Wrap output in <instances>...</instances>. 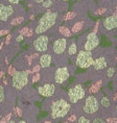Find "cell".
Returning a JSON list of instances; mask_svg holds the SVG:
<instances>
[{
  "label": "cell",
  "instance_id": "1",
  "mask_svg": "<svg viewBox=\"0 0 117 123\" xmlns=\"http://www.w3.org/2000/svg\"><path fill=\"white\" fill-rule=\"evenodd\" d=\"M71 109V104L68 101H66L65 99L61 98V99L55 100L51 105V112L50 116L52 119H58V118H63L68 115V113L70 112Z\"/></svg>",
  "mask_w": 117,
  "mask_h": 123
},
{
  "label": "cell",
  "instance_id": "2",
  "mask_svg": "<svg viewBox=\"0 0 117 123\" xmlns=\"http://www.w3.org/2000/svg\"><path fill=\"white\" fill-rule=\"evenodd\" d=\"M57 18H58V14L55 13V12L47 11L42 16L41 19H40L38 26L36 27L35 32L37 35H40V33L47 31L49 28H51V27L54 25L55 21H57Z\"/></svg>",
  "mask_w": 117,
  "mask_h": 123
},
{
  "label": "cell",
  "instance_id": "3",
  "mask_svg": "<svg viewBox=\"0 0 117 123\" xmlns=\"http://www.w3.org/2000/svg\"><path fill=\"white\" fill-rule=\"evenodd\" d=\"M28 74L29 71L23 70V71H17L12 77V86L17 91H20L27 86L28 84Z\"/></svg>",
  "mask_w": 117,
  "mask_h": 123
},
{
  "label": "cell",
  "instance_id": "4",
  "mask_svg": "<svg viewBox=\"0 0 117 123\" xmlns=\"http://www.w3.org/2000/svg\"><path fill=\"white\" fill-rule=\"evenodd\" d=\"M98 109H99V102L96 99V97L93 95H90L85 99L84 103L82 106V111L85 115L87 116H93L97 113Z\"/></svg>",
  "mask_w": 117,
  "mask_h": 123
},
{
  "label": "cell",
  "instance_id": "5",
  "mask_svg": "<svg viewBox=\"0 0 117 123\" xmlns=\"http://www.w3.org/2000/svg\"><path fill=\"white\" fill-rule=\"evenodd\" d=\"M94 58L92 55L91 51L82 50L78 52V56H76V65L82 69H87L89 67L93 66Z\"/></svg>",
  "mask_w": 117,
  "mask_h": 123
},
{
  "label": "cell",
  "instance_id": "6",
  "mask_svg": "<svg viewBox=\"0 0 117 123\" xmlns=\"http://www.w3.org/2000/svg\"><path fill=\"white\" fill-rule=\"evenodd\" d=\"M86 95V90L82 85H75L68 90V97L70 103H76L79 100L84 99Z\"/></svg>",
  "mask_w": 117,
  "mask_h": 123
},
{
  "label": "cell",
  "instance_id": "7",
  "mask_svg": "<svg viewBox=\"0 0 117 123\" xmlns=\"http://www.w3.org/2000/svg\"><path fill=\"white\" fill-rule=\"evenodd\" d=\"M98 45H99V39H98V37L96 36V33L93 31L88 33L87 40H86L85 45H84V50L92 51V50H94Z\"/></svg>",
  "mask_w": 117,
  "mask_h": 123
},
{
  "label": "cell",
  "instance_id": "8",
  "mask_svg": "<svg viewBox=\"0 0 117 123\" xmlns=\"http://www.w3.org/2000/svg\"><path fill=\"white\" fill-rule=\"evenodd\" d=\"M69 76L70 73L68 68L67 67H61V68H58L54 72V81L57 84H63L69 78Z\"/></svg>",
  "mask_w": 117,
  "mask_h": 123
},
{
  "label": "cell",
  "instance_id": "9",
  "mask_svg": "<svg viewBox=\"0 0 117 123\" xmlns=\"http://www.w3.org/2000/svg\"><path fill=\"white\" fill-rule=\"evenodd\" d=\"M48 37L47 36H39L35 41H33V48L39 52H44L47 50L48 46Z\"/></svg>",
  "mask_w": 117,
  "mask_h": 123
},
{
  "label": "cell",
  "instance_id": "10",
  "mask_svg": "<svg viewBox=\"0 0 117 123\" xmlns=\"http://www.w3.org/2000/svg\"><path fill=\"white\" fill-rule=\"evenodd\" d=\"M38 92L43 97H46V98L51 97V96H53V94L55 92V86L53 84H50V82L49 84H45L43 86H40L38 88Z\"/></svg>",
  "mask_w": 117,
  "mask_h": 123
},
{
  "label": "cell",
  "instance_id": "11",
  "mask_svg": "<svg viewBox=\"0 0 117 123\" xmlns=\"http://www.w3.org/2000/svg\"><path fill=\"white\" fill-rule=\"evenodd\" d=\"M52 48H53V52L55 54H58V55L63 54L66 51V48H67V40L65 38L55 40Z\"/></svg>",
  "mask_w": 117,
  "mask_h": 123
},
{
  "label": "cell",
  "instance_id": "12",
  "mask_svg": "<svg viewBox=\"0 0 117 123\" xmlns=\"http://www.w3.org/2000/svg\"><path fill=\"white\" fill-rule=\"evenodd\" d=\"M14 13V8L12 5H4V4H0V21H5L8 20L12 15Z\"/></svg>",
  "mask_w": 117,
  "mask_h": 123
},
{
  "label": "cell",
  "instance_id": "13",
  "mask_svg": "<svg viewBox=\"0 0 117 123\" xmlns=\"http://www.w3.org/2000/svg\"><path fill=\"white\" fill-rule=\"evenodd\" d=\"M103 24H104V27L107 30H112L114 28H116L117 27V17H115L114 15L107 17L106 19L104 20Z\"/></svg>",
  "mask_w": 117,
  "mask_h": 123
},
{
  "label": "cell",
  "instance_id": "14",
  "mask_svg": "<svg viewBox=\"0 0 117 123\" xmlns=\"http://www.w3.org/2000/svg\"><path fill=\"white\" fill-rule=\"evenodd\" d=\"M51 62H52V56L50 54H42L40 56V60H39V63H40V67H42L43 69H46L48 68L49 66L51 65Z\"/></svg>",
  "mask_w": 117,
  "mask_h": 123
},
{
  "label": "cell",
  "instance_id": "15",
  "mask_svg": "<svg viewBox=\"0 0 117 123\" xmlns=\"http://www.w3.org/2000/svg\"><path fill=\"white\" fill-rule=\"evenodd\" d=\"M92 67H93L94 70H103L107 67V60L104 56L97 57L96 60H94V63Z\"/></svg>",
  "mask_w": 117,
  "mask_h": 123
},
{
  "label": "cell",
  "instance_id": "16",
  "mask_svg": "<svg viewBox=\"0 0 117 123\" xmlns=\"http://www.w3.org/2000/svg\"><path fill=\"white\" fill-rule=\"evenodd\" d=\"M100 105L104 107V109H109L111 106V100L109 99V97L107 96H104L103 98L100 99Z\"/></svg>",
  "mask_w": 117,
  "mask_h": 123
},
{
  "label": "cell",
  "instance_id": "17",
  "mask_svg": "<svg viewBox=\"0 0 117 123\" xmlns=\"http://www.w3.org/2000/svg\"><path fill=\"white\" fill-rule=\"evenodd\" d=\"M83 26H84V21H79V22H76L74 25H73V27H72V32H73V33H76V32L81 31L82 28H83Z\"/></svg>",
  "mask_w": 117,
  "mask_h": 123
},
{
  "label": "cell",
  "instance_id": "18",
  "mask_svg": "<svg viewBox=\"0 0 117 123\" xmlns=\"http://www.w3.org/2000/svg\"><path fill=\"white\" fill-rule=\"evenodd\" d=\"M76 51H78V46H76L75 43H71L68 48V53L69 55H74L76 53Z\"/></svg>",
  "mask_w": 117,
  "mask_h": 123
},
{
  "label": "cell",
  "instance_id": "19",
  "mask_svg": "<svg viewBox=\"0 0 117 123\" xmlns=\"http://www.w3.org/2000/svg\"><path fill=\"white\" fill-rule=\"evenodd\" d=\"M58 31H60L62 35H64L65 37H70V35H71V32L69 31V29L67 28V27L65 26H62V27H60V29H58Z\"/></svg>",
  "mask_w": 117,
  "mask_h": 123
},
{
  "label": "cell",
  "instance_id": "20",
  "mask_svg": "<svg viewBox=\"0 0 117 123\" xmlns=\"http://www.w3.org/2000/svg\"><path fill=\"white\" fill-rule=\"evenodd\" d=\"M75 16H76L75 12H69V13H67L65 15V17H64V20H65V21L71 20V19H73V18H75Z\"/></svg>",
  "mask_w": 117,
  "mask_h": 123
},
{
  "label": "cell",
  "instance_id": "21",
  "mask_svg": "<svg viewBox=\"0 0 117 123\" xmlns=\"http://www.w3.org/2000/svg\"><path fill=\"white\" fill-rule=\"evenodd\" d=\"M78 123H91V120L86 116H81L78 119Z\"/></svg>",
  "mask_w": 117,
  "mask_h": 123
},
{
  "label": "cell",
  "instance_id": "22",
  "mask_svg": "<svg viewBox=\"0 0 117 123\" xmlns=\"http://www.w3.org/2000/svg\"><path fill=\"white\" fill-rule=\"evenodd\" d=\"M24 21V18L23 17H18V18H15V19L12 21V25H18V24L22 23Z\"/></svg>",
  "mask_w": 117,
  "mask_h": 123
},
{
  "label": "cell",
  "instance_id": "23",
  "mask_svg": "<svg viewBox=\"0 0 117 123\" xmlns=\"http://www.w3.org/2000/svg\"><path fill=\"white\" fill-rule=\"evenodd\" d=\"M5 99V94H4V88L3 86H0V103H2Z\"/></svg>",
  "mask_w": 117,
  "mask_h": 123
},
{
  "label": "cell",
  "instance_id": "24",
  "mask_svg": "<svg viewBox=\"0 0 117 123\" xmlns=\"http://www.w3.org/2000/svg\"><path fill=\"white\" fill-rule=\"evenodd\" d=\"M115 73V68L114 67H110V68L107 69V76L108 77H112Z\"/></svg>",
  "mask_w": 117,
  "mask_h": 123
},
{
  "label": "cell",
  "instance_id": "25",
  "mask_svg": "<svg viewBox=\"0 0 117 123\" xmlns=\"http://www.w3.org/2000/svg\"><path fill=\"white\" fill-rule=\"evenodd\" d=\"M91 123H107L103 118H100V117H95V118L92 119Z\"/></svg>",
  "mask_w": 117,
  "mask_h": 123
},
{
  "label": "cell",
  "instance_id": "26",
  "mask_svg": "<svg viewBox=\"0 0 117 123\" xmlns=\"http://www.w3.org/2000/svg\"><path fill=\"white\" fill-rule=\"evenodd\" d=\"M99 88L100 87H98L97 85H93L90 89H89V92H90V93H97V92L99 91Z\"/></svg>",
  "mask_w": 117,
  "mask_h": 123
},
{
  "label": "cell",
  "instance_id": "27",
  "mask_svg": "<svg viewBox=\"0 0 117 123\" xmlns=\"http://www.w3.org/2000/svg\"><path fill=\"white\" fill-rule=\"evenodd\" d=\"M52 5V1L51 0H46V1L42 2V7H45V8H48Z\"/></svg>",
  "mask_w": 117,
  "mask_h": 123
},
{
  "label": "cell",
  "instance_id": "28",
  "mask_svg": "<svg viewBox=\"0 0 117 123\" xmlns=\"http://www.w3.org/2000/svg\"><path fill=\"white\" fill-rule=\"evenodd\" d=\"M40 69H41V67H40V65H35L32 67V73L33 74V73H39V71H40Z\"/></svg>",
  "mask_w": 117,
  "mask_h": 123
},
{
  "label": "cell",
  "instance_id": "29",
  "mask_svg": "<svg viewBox=\"0 0 117 123\" xmlns=\"http://www.w3.org/2000/svg\"><path fill=\"white\" fill-rule=\"evenodd\" d=\"M16 72H17V71H16V70H15V68H14L13 66H10V67H8V74H10V75L13 76V75H14Z\"/></svg>",
  "mask_w": 117,
  "mask_h": 123
},
{
  "label": "cell",
  "instance_id": "30",
  "mask_svg": "<svg viewBox=\"0 0 117 123\" xmlns=\"http://www.w3.org/2000/svg\"><path fill=\"white\" fill-rule=\"evenodd\" d=\"M40 79V73H36L35 75H32V82H37Z\"/></svg>",
  "mask_w": 117,
  "mask_h": 123
},
{
  "label": "cell",
  "instance_id": "31",
  "mask_svg": "<svg viewBox=\"0 0 117 123\" xmlns=\"http://www.w3.org/2000/svg\"><path fill=\"white\" fill-rule=\"evenodd\" d=\"M107 123H117V119L114 118V117H109V118L107 119Z\"/></svg>",
  "mask_w": 117,
  "mask_h": 123
},
{
  "label": "cell",
  "instance_id": "32",
  "mask_svg": "<svg viewBox=\"0 0 117 123\" xmlns=\"http://www.w3.org/2000/svg\"><path fill=\"white\" fill-rule=\"evenodd\" d=\"M27 32H28V28H27V27H24V28H22L20 30V35H22V36H24V35L26 36Z\"/></svg>",
  "mask_w": 117,
  "mask_h": 123
},
{
  "label": "cell",
  "instance_id": "33",
  "mask_svg": "<svg viewBox=\"0 0 117 123\" xmlns=\"http://www.w3.org/2000/svg\"><path fill=\"white\" fill-rule=\"evenodd\" d=\"M76 120H78V118H76V116H75V114H74V115H72V116L69 117L68 121L69 122H74V121H76Z\"/></svg>",
  "mask_w": 117,
  "mask_h": 123
},
{
  "label": "cell",
  "instance_id": "34",
  "mask_svg": "<svg viewBox=\"0 0 117 123\" xmlns=\"http://www.w3.org/2000/svg\"><path fill=\"white\" fill-rule=\"evenodd\" d=\"M104 12H107V8H104V7H103V8H99L97 12H96V14H98V15H103Z\"/></svg>",
  "mask_w": 117,
  "mask_h": 123
},
{
  "label": "cell",
  "instance_id": "35",
  "mask_svg": "<svg viewBox=\"0 0 117 123\" xmlns=\"http://www.w3.org/2000/svg\"><path fill=\"white\" fill-rule=\"evenodd\" d=\"M10 32V30L8 29H4V30H0V37L1 36H4V35H6V33Z\"/></svg>",
  "mask_w": 117,
  "mask_h": 123
},
{
  "label": "cell",
  "instance_id": "36",
  "mask_svg": "<svg viewBox=\"0 0 117 123\" xmlns=\"http://www.w3.org/2000/svg\"><path fill=\"white\" fill-rule=\"evenodd\" d=\"M16 115H18L19 117L22 116V112H21V110L19 109V107H16Z\"/></svg>",
  "mask_w": 117,
  "mask_h": 123
},
{
  "label": "cell",
  "instance_id": "37",
  "mask_svg": "<svg viewBox=\"0 0 117 123\" xmlns=\"http://www.w3.org/2000/svg\"><path fill=\"white\" fill-rule=\"evenodd\" d=\"M23 39H24V37L22 35H20V36H18L16 38V41L17 42H21V41H23Z\"/></svg>",
  "mask_w": 117,
  "mask_h": 123
},
{
  "label": "cell",
  "instance_id": "38",
  "mask_svg": "<svg viewBox=\"0 0 117 123\" xmlns=\"http://www.w3.org/2000/svg\"><path fill=\"white\" fill-rule=\"evenodd\" d=\"M7 1L10 2V3H12V4H18L20 0H7Z\"/></svg>",
  "mask_w": 117,
  "mask_h": 123
},
{
  "label": "cell",
  "instance_id": "39",
  "mask_svg": "<svg viewBox=\"0 0 117 123\" xmlns=\"http://www.w3.org/2000/svg\"><path fill=\"white\" fill-rule=\"evenodd\" d=\"M32 33H33L32 29H28V32L26 33V37H32Z\"/></svg>",
  "mask_w": 117,
  "mask_h": 123
},
{
  "label": "cell",
  "instance_id": "40",
  "mask_svg": "<svg viewBox=\"0 0 117 123\" xmlns=\"http://www.w3.org/2000/svg\"><path fill=\"white\" fill-rule=\"evenodd\" d=\"M7 123H17V121H16V119H11Z\"/></svg>",
  "mask_w": 117,
  "mask_h": 123
},
{
  "label": "cell",
  "instance_id": "41",
  "mask_svg": "<svg viewBox=\"0 0 117 123\" xmlns=\"http://www.w3.org/2000/svg\"><path fill=\"white\" fill-rule=\"evenodd\" d=\"M45 0H35L36 3H42V2H44Z\"/></svg>",
  "mask_w": 117,
  "mask_h": 123
},
{
  "label": "cell",
  "instance_id": "42",
  "mask_svg": "<svg viewBox=\"0 0 117 123\" xmlns=\"http://www.w3.org/2000/svg\"><path fill=\"white\" fill-rule=\"evenodd\" d=\"M11 41V36H7V38H6V43L8 44V42Z\"/></svg>",
  "mask_w": 117,
  "mask_h": 123
},
{
  "label": "cell",
  "instance_id": "43",
  "mask_svg": "<svg viewBox=\"0 0 117 123\" xmlns=\"http://www.w3.org/2000/svg\"><path fill=\"white\" fill-rule=\"evenodd\" d=\"M18 123H27V122H26V121H24V120H21V121H19Z\"/></svg>",
  "mask_w": 117,
  "mask_h": 123
},
{
  "label": "cell",
  "instance_id": "44",
  "mask_svg": "<svg viewBox=\"0 0 117 123\" xmlns=\"http://www.w3.org/2000/svg\"><path fill=\"white\" fill-rule=\"evenodd\" d=\"M3 74H4L3 72H0V77H2V76H3Z\"/></svg>",
  "mask_w": 117,
  "mask_h": 123
},
{
  "label": "cell",
  "instance_id": "45",
  "mask_svg": "<svg viewBox=\"0 0 117 123\" xmlns=\"http://www.w3.org/2000/svg\"><path fill=\"white\" fill-rule=\"evenodd\" d=\"M1 118H2V113H1V111H0V120H1Z\"/></svg>",
  "mask_w": 117,
  "mask_h": 123
},
{
  "label": "cell",
  "instance_id": "46",
  "mask_svg": "<svg viewBox=\"0 0 117 123\" xmlns=\"http://www.w3.org/2000/svg\"><path fill=\"white\" fill-rule=\"evenodd\" d=\"M44 123H51V121H49V120H47V121H44Z\"/></svg>",
  "mask_w": 117,
  "mask_h": 123
},
{
  "label": "cell",
  "instance_id": "47",
  "mask_svg": "<svg viewBox=\"0 0 117 123\" xmlns=\"http://www.w3.org/2000/svg\"><path fill=\"white\" fill-rule=\"evenodd\" d=\"M113 15H114V16H115V17H117V11H116V12H115V13H114Z\"/></svg>",
  "mask_w": 117,
  "mask_h": 123
},
{
  "label": "cell",
  "instance_id": "48",
  "mask_svg": "<svg viewBox=\"0 0 117 123\" xmlns=\"http://www.w3.org/2000/svg\"><path fill=\"white\" fill-rule=\"evenodd\" d=\"M63 1H68V0H63Z\"/></svg>",
  "mask_w": 117,
  "mask_h": 123
},
{
  "label": "cell",
  "instance_id": "49",
  "mask_svg": "<svg viewBox=\"0 0 117 123\" xmlns=\"http://www.w3.org/2000/svg\"><path fill=\"white\" fill-rule=\"evenodd\" d=\"M116 111H117V105H116Z\"/></svg>",
  "mask_w": 117,
  "mask_h": 123
},
{
  "label": "cell",
  "instance_id": "50",
  "mask_svg": "<svg viewBox=\"0 0 117 123\" xmlns=\"http://www.w3.org/2000/svg\"><path fill=\"white\" fill-rule=\"evenodd\" d=\"M116 8H117V6H116Z\"/></svg>",
  "mask_w": 117,
  "mask_h": 123
}]
</instances>
